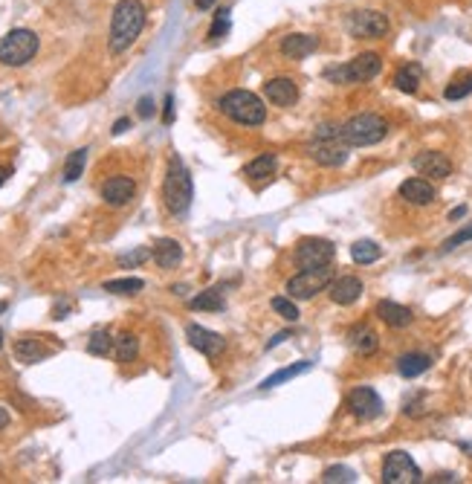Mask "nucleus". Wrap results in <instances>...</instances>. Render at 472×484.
Here are the masks:
<instances>
[{
    "instance_id": "nucleus-50",
    "label": "nucleus",
    "mask_w": 472,
    "mask_h": 484,
    "mask_svg": "<svg viewBox=\"0 0 472 484\" xmlns=\"http://www.w3.org/2000/svg\"><path fill=\"white\" fill-rule=\"evenodd\" d=\"M6 311V302H0V314H4Z\"/></svg>"
},
{
    "instance_id": "nucleus-42",
    "label": "nucleus",
    "mask_w": 472,
    "mask_h": 484,
    "mask_svg": "<svg viewBox=\"0 0 472 484\" xmlns=\"http://www.w3.org/2000/svg\"><path fill=\"white\" fill-rule=\"evenodd\" d=\"M127 128H131V119H116V122H113V134L119 137V134H125Z\"/></svg>"
},
{
    "instance_id": "nucleus-8",
    "label": "nucleus",
    "mask_w": 472,
    "mask_h": 484,
    "mask_svg": "<svg viewBox=\"0 0 472 484\" xmlns=\"http://www.w3.org/2000/svg\"><path fill=\"white\" fill-rule=\"evenodd\" d=\"M382 481L385 484H417V481H423V473L409 453L394 450L382 461Z\"/></svg>"
},
{
    "instance_id": "nucleus-43",
    "label": "nucleus",
    "mask_w": 472,
    "mask_h": 484,
    "mask_svg": "<svg viewBox=\"0 0 472 484\" xmlns=\"http://www.w3.org/2000/svg\"><path fill=\"white\" fill-rule=\"evenodd\" d=\"M53 314H56V319H67V314H70V302H61Z\"/></svg>"
},
{
    "instance_id": "nucleus-10",
    "label": "nucleus",
    "mask_w": 472,
    "mask_h": 484,
    "mask_svg": "<svg viewBox=\"0 0 472 484\" xmlns=\"http://www.w3.org/2000/svg\"><path fill=\"white\" fill-rule=\"evenodd\" d=\"M389 29H392L389 18L377 9H360L348 18V32L354 38H385Z\"/></svg>"
},
{
    "instance_id": "nucleus-33",
    "label": "nucleus",
    "mask_w": 472,
    "mask_h": 484,
    "mask_svg": "<svg viewBox=\"0 0 472 484\" xmlns=\"http://www.w3.org/2000/svg\"><path fill=\"white\" fill-rule=\"evenodd\" d=\"M469 93H472V73L452 78V81L446 84V91H444V96H446L449 102H458V99H463V96H469Z\"/></svg>"
},
{
    "instance_id": "nucleus-12",
    "label": "nucleus",
    "mask_w": 472,
    "mask_h": 484,
    "mask_svg": "<svg viewBox=\"0 0 472 484\" xmlns=\"http://www.w3.org/2000/svg\"><path fill=\"white\" fill-rule=\"evenodd\" d=\"M134 195H137V183H134V177H127V174H113L102 186V200L113 209L125 206Z\"/></svg>"
},
{
    "instance_id": "nucleus-47",
    "label": "nucleus",
    "mask_w": 472,
    "mask_h": 484,
    "mask_svg": "<svg viewBox=\"0 0 472 484\" xmlns=\"http://www.w3.org/2000/svg\"><path fill=\"white\" fill-rule=\"evenodd\" d=\"M6 426H9V412L0 406V429H6Z\"/></svg>"
},
{
    "instance_id": "nucleus-40",
    "label": "nucleus",
    "mask_w": 472,
    "mask_h": 484,
    "mask_svg": "<svg viewBox=\"0 0 472 484\" xmlns=\"http://www.w3.org/2000/svg\"><path fill=\"white\" fill-rule=\"evenodd\" d=\"M137 116H140V119H151V116H154V99H151V96H142V99L137 102Z\"/></svg>"
},
{
    "instance_id": "nucleus-51",
    "label": "nucleus",
    "mask_w": 472,
    "mask_h": 484,
    "mask_svg": "<svg viewBox=\"0 0 472 484\" xmlns=\"http://www.w3.org/2000/svg\"><path fill=\"white\" fill-rule=\"evenodd\" d=\"M0 348H4V331H0Z\"/></svg>"
},
{
    "instance_id": "nucleus-38",
    "label": "nucleus",
    "mask_w": 472,
    "mask_h": 484,
    "mask_svg": "<svg viewBox=\"0 0 472 484\" xmlns=\"http://www.w3.org/2000/svg\"><path fill=\"white\" fill-rule=\"evenodd\" d=\"M148 258H151V249L148 247H137L134 252L119 255V267H140V264L148 261Z\"/></svg>"
},
{
    "instance_id": "nucleus-7",
    "label": "nucleus",
    "mask_w": 472,
    "mask_h": 484,
    "mask_svg": "<svg viewBox=\"0 0 472 484\" xmlns=\"http://www.w3.org/2000/svg\"><path fill=\"white\" fill-rule=\"evenodd\" d=\"M333 282V270L327 267H313V270H302L298 276H293L287 282V293L290 299H313L316 293H322L325 287H330Z\"/></svg>"
},
{
    "instance_id": "nucleus-3",
    "label": "nucleus",
    "mask_w": 472,
    "mask_h": 484,
    "mask_svg": "<svg viewBox=\"0 0 472 484\" xmlns=\"http://www.w3.org/2000/svg\"><path fill=\"white\" fill-rule=\"evenodd\" d=\"M389 137V122L377 113H360L354 119H348L345 125H339V140L342 145H354V148H365V145H377Z\"/></svg>"
},
{
    "instance_id": "nucleus-41",
    "label": "nucleus",
    "mask_w": 472,
    "mask_h": 484,
    "mask_svg": "<svg viewBox=\"0 0 472 484\" xmlns=\"http://www.w3.org/2000/svg\"><path fill=\"white\" fill-rule=\"evenodd\" d=\"M162 122L165 125H171V122H174V96H165V110H162Z\"/></svg>"
},
{
    "instance_id": "nucleus-17",
    "label": "nucleus",
    "mask_w": 472,
    "mask_h": 484,
    "mask_svg": "<svg viewBox=\"0 0 472 484\" xmlns=\"http://www.w3.org/2000/svg\"><path fill=\"white\" fill-rule=\"evenodd\" d=\"M319 50V38L316 35H305V32H295L281 38V53L287 58H308L310 53Z\"/></svg>"
},
{
    "instance_id": "nucleus-34",
    "label": "nucleus",
    "mask_w": 472,
    "mask_h": 484,
    "mask_svg": "<svg viewBox=\"0 0 472 484\" xmlns=\"http://www.w3.org/2000/svg\"><path fill=\"white\" fill-rule=\"evenodd\" d=\"M113 348H116V339H113L107 331H96V334L90 336V342H88V351H90L93 357H107Z\"/></svg>"
},
{
    "instance_id": "nucleus-23",
    "label": "nucleus",
    "mask_w": 472,
    "mask_h": 484,
    "mask_svg": "<svg viewBox=\"0 0 472 484\" xmlns=\"http://www.w3.org/2000/svg\"><path fill=\"white\" fill-rule=\"evenodd\" d=\"M429 369H432V357L420 354V351H411V354H403V357L397 360V371H400L406 380H414V377H420V374L429 371Z\"/></svg>"
},
{
    "instance_id": "nucleus-18",
    "label": "nucleus",
    "mask_w": 472,
    "mask_h": 484,
    "mask_svg": "<svg viewBox=\"0 0 472 484\" xmlns=\"http://www.w3.org/2000/svg\"><path fill=\"white\" fill-rule=\"evenodd\" d=\"M400 197L414 203V206H429L435 200V186L429 180H423V177H411V180L400 183Z\"/></svg>"
},
{
    "instance_id": "nucleus-15",
    "label": "nucleus",
    "mask_w": 472,
    "mask_h": 484,
    "mask_svg": "<svg viewBox=\"0 0 472 484\" xmlns=\"http://www.w3.org/2000/svg\"><path fill=\"white\" fill-rule=\"evenodd\" d=\"M310 160H316L319 165H327V168H336L348 160V148L339 145V140H316L310 148H308Z\"/></svg>"
},
{
    "instance_id": "nucleus-25",
    "label": "nucleus",
    "mask_w": 472,
    "mask_h": 484,
    "mask_svg": "<svg viewBox=\"0 0 472 484\" xmlns=\"http://www.w3.org/2000/svg\"><path fill=\"white\" fill-rule=\"evenodd\" d=\"M351 345H354V351H360V354L362 357H371L374 354V351L379 348V336L368 328V325H357L354 331H351Z\"/></svg>"
},
{
    "instance_id": "nucleus-35",
    "label": "nucleus",
    "mask_w": 472,
    "mask_h": 484,
    "mask_svg": "<svg viewBox=\"0 0 472 484\" xmlns=\"http://www.w3.org/2000/svg\"><path fill=\"white\" fill-rule=\"evenodd\" d=\"M322 481H325V484H354V481H357V473H354L351 467H345V464H333V467H327V470L322 473Z\"/></svg>"
},
{
    "instance_id": "nucleus-27",
    "label": "nucleus",
    "mask_w": 472,
    "mask_h": 484,
    "mask_svg": "<svg viewBox=\"0 0 472 484\" xmlns=\"http://www.w3.org/2000/svg\"><path fill=\"white\" fill-rule=\"evenodd\" d=\"M310 369H313V363H310V360L293 363V366H287V369H281V371L270 374V377L261 383V388H276V386H281V383H287V380H293V377H298V374H308Z\"/></svg>"
},
{
    "instance_id": "nucleus-46",
    "label": "nucleus",
    "mask_w": 472,
    "mask_h": 484,
    "mask_svg": "<svg viewBox=\"0 0 472 484\" xmlns=\"http://www.w3.org/2000/svg\"><path fill=\"white\" fill-rule=\"evenodd\" d=\"M194 6H197L200 12H206V9H211V6H214V0H194Z\"/></svg>"
},
{
    "instance_id": "nucleus-20",
    "label": "nucleus",
    "mask_w": 472,
    "mask_h": 484,
    "mask_svg": "<svg viewBox=\"0 0 472 484\" xmlns=\"http://www.w3.org/2000/svg\"><path fill=\"white\" fill-rule=\"evenodd\" d=\"M362 296V282L357 276H342L330 282V299L336 304H354Z\"/></svg>"
},
{
    "instance_id": "nucleus-39",
    "label": "nucleus",
    "mask_w": 472,
    "mask_h": 484,
    "mask_svg": "<svg viewBox=\"0 0 472 484\" xmlns=\"http://www.w3.org/2000/svg\"><path fill=\"white\" fill-rule=\"evenodd\" d=\"M466 241H472V224H469V227H463V230H458L455 235H449V238L444 241V247H441V249H444V252H452L455 247H461V244H466Z\"/></svg>"
},
{
    "instance_id": "nucleus-4",
    "label": "nucleus",
    "mask_w": 472,
    "mask_h": 484,
    "mask_svg": "<svg viewBox=\"0 0 472 484\" xmlns=\"http://www.w3.org/2000/svg\"><path fill=\"white\" fill-rule=\"evenodd\" d=\"M218 108H221L232 122L246 125V128L264 125V119H267L264 102L255 96V93H249V91H229V93L218 102Z\"/></svg>"
},
{
    "instance_id": "nucleus-31",
    "label": "nucleus",
    "mask_w": 472,
    "mask_h": 484,
    "mask_svg": "<svg viewBox=\"0 0 472 484\" xmlns=\"http://www.w3.org/2000/svg\"><path fill=\"white\" fill-rule=\"evenodd\" d=\"M102 287H105V293H113V296H134L145 287V282L142 279H110Z\"/></svg>"
},
{
    "instance_id": "nucleus-36",
    "label": "nucleus",
    "mask_w": 472,
    "mask_h": 484,
    "mask_svg": "<svg viewBox=\"0 0 472 484\" xmlns=\"http://www.w3.org/2000/svg\"><path fill=\"white\" fill-rule=\"evenodd\" d=\"M229 15H232V12H229L226 6L214 12L211 29H209V38H211V41H221V38H226V35H229V26H232V18H229Z\"/></svg>"
},
{
    "instance_id": "nucleus-9",
    "label": "nucleus",
    "mask_w": 472,
    "mask_h": 484,
    "mask_svg": "<svg viewBox=\"0 0 472 484\" xmlns=\"http://www.w3.org/2000/svg\"><path fill=\"white\" fill-rule=\"evenodd\" d=\"M336 255V247L325 238H302L295 247V264L302 270H313V267H327Z\"/></svg>"
},
{
    "instance_id": "nucleus-28",
    "label": "nucleus",
    "mask_w": 472,
    "mask_h": 484,
    "mask_svg": "<svg viewBox=\"0 0 472 484\" xmlns=\"http://www.w3.org/2000/svg\"><path fill=\"white\" fill-rule=\"evenodd\" d=\"M84 163H88V148L73 151V154L67 157V163H64L61 180H64V183H75V180L81 177V171H84Z\"/></svg>"
},
{
    "instance_id": "nucleus-45",
    "label": "nucleus",
    "mask_w": 472,
    "mask_h": 484,
    "mask_svg": "<svg viewBox=\"0 0 472 484\" xmlns=\"http://www.w3.org/2000/svg\"><path fill=\"white\" fill-rule=\"evenodd\" d=\"M463 215H466V206H458V209L449 212V221H458V217H463Z\"/></svg>"
},
{
    "instance_id": "nucleus-22",
    "label": "nucleus",
    "mask_w": 472,
    "mask_h": 484,
    "mask_svg": "<svg viewBox=\"0 0 472 484\" xmlns=\"http://www.w3.org/2000/svg\"><path fill=\"white\" fill-rule=\"evenodd\" d=\"M15 357L23 366H35V363L50 357V348H44V345H41V339H35V336H21L15 342Z\"/></svg>"
},
{
    "instance_id": "nucleus-1",
    "label": "nucleus",
    "mask_w": 472,
    "mask_h": 484,
    "mask_svg": "<svg viewBox=\"0 0 472 484\" xmlns=\"http://www.w3.org/2000/svg\"><path fill=\"white\" fill-rule=\"evenodd\" d=\"M142 29H145L142 0H119L110 18V53L122 56L125 50H131Z\"/></svg>"
},
{
    "instance_id": "nucleus-13",
    "label": "nucleus",
    "mask_w": 472,
    "mask_h": 484,
    "mask_svg": "<svg viewBox=\"0 0 472 484\" xmlns=\"http://www.w3.org/2000/svg\"><path fill=\"white\" fill-rule=\"evenodd\" d=\"M411 165H414L417 174H423V177H432V180H444V177H449V174H452V163L441 151H423V154H417L411 160Z\"/></svg>"
},
{
    "instance_id": "nucleus-11",
    "label": "nucleus",
    "mask_w": 472,
    "mask_h": 484,
    "mask_svg": "<svg viewBox=\"0 0 472 484\" xmlns=\"http://www.w3.org/2000/svg\"><path fill=\"white\" fill-rule=\"evenodd\" d=\"M348 409L360 421H374V418L382 415V401H379V394L371 386H360V388H354L348 394Z\"/></svg>"
},
{
    "instance_id": "nucleus-19",
    "label": "nucleus",
    "mask_w": 472,
    "mask_h": 484,
    "mask_svg": "<svg viewBox=\"0 0 472 484\" xmlns=\"http://www.w3.org/2000/svg\"><path fill=\"white\" fill-rule=\"evenodd\" d=\"M151 258L157 261V267L171 270V267H177V264L183 261V247L174 238H159L154 244V249H151Z\"/></svg>"
},
{
    "instance_id": "nucleus-2",
    "label": "nucleus",
    "mask_w": 472,
    "mask_h": 484,
    "mask_svg": "<svg viewBox=\"0 0 472 484\" xmlns=\"http://www.w3.org/2000/svg\"><path fill=\"white\" fill-rule=\"evenodd\" d=\"M162 200L165 209L171 215H186L192 200H194V183H192V174L183 165L180 157H171L168 171H165V183H162Z\"/></svg>"
},
{
    "instance_id": "nucleus-5",
    "label": "nucleus",
    "mask_w": 472,
    "mask_h": 484,
    "mask_svg": "<svg viewBox=\"0 0 472 484\" xmlns=\"http://www.w3.org/2000/svg\"><path fill=\"white\" fill-rule=\"evenodd\" d=\"M38 53V35L32 29H12L0 38V64L23 67Z\"/></svg>"
},
{
    "instance_id": "nucleus-21",
    "label": "nucleus",
    "mask_w": 472,
    "mask_h": 484,
    "mask_svg": "<svg viewBox=\"0 0 472 484\" xmlns=\"http://www.w3.org/2000/svg\"><path fill=\"white\" fill-rule=\"evenodd\" d=\"M377 316L389 325V328H409L414 314L409 311L406 304H397V302H379L377 304Z\"/></svg>"
},
{
    "instance_id": "nucleus-48",
    "label": "nucleus",
    "mask_w": 472,
    "mask_h": 484,
    "mask_svg": "<svg viewBox=\"0 0 472 484\" xmlns=\"http://www.w3.org/2000/svg\"><path fill=\"white\" fill-rule=\"evenodd\" d=\"M9 174H12V168H6V165H0V186H4V183L9 180Z\"/></svg>"
},
{
    "instance_id": "nucleus-6",
    "label": "nucleus",
    "mask_w": 472,
    "mask_h": 484,
    "mask_svg": "<svg viewBox=\"0 0 472 484\" xmlns=\"http://www.w3.org/2000/svg\"><path fill=\"white\" fill-rule=\"evenodd\" d=\"M379 70H382V58L377 53H362L348 64L325 70V78L336 84H360V81H371L374 76H379Z\"/></svg>"
},
{
    "instance_id": "nucleus-49",
    "label": "nucleus",
    "mask_w": 472,
    "mask_h": 484,
    "mask_svg": "<svg viewBox=\"0 0 472 484\" xmlns=\"http://www.w3.org/2000/svg\"><path fill=\"white\" fill-rule=\"evenodd\" d=\"M171 290H174L177 296H186V290H189V287H186V284H174V287H171Z\"/></svg>"
},
{
    "instance_id": "nucleus-24",
    "label": "nucleus",
    "mask_w": 472,
    "mask_h": 484,
    "mask_svg": "<svg viewBox=\"0 0 472 484\" xmlns=\"http://www.w3.org/2000/svg\"><path fill=\"white\" fill-rule=\"evenodd\" d=\"M420 78H423L420 64L409 61V64H403V67L394 73V87H397V91H403V93H417Z\"/></svg>"
},
{
    "instance_id": "nucleus-44",
    "label": "nucleus",
    "mask_w": 472,
    "mask_h": 484,
    "mask_svg": "<svg viewBox=\"0 0 472 484\" xmlns=\"http://www.w3.org/2000/svg\"><path fill=\"white\" fill-rule=\"evenodd\" d=\"M287 336H290V334H287V331H281V334H276V336H273V339H270V342H267V351H270V348H276V345H278V342H284V339H287Z\"/></svg>"
},
{
    "instance_id": "nucleus-14",
    "label": "nucleus",
    "mask_w": 472,
    "mask_h": 484,
    "mask_svg": "<svg viewBox=\"0 0 472 484\" xmlns=\"http://www.w3.org/2000/svg\"><path fill=\"white\" fill-rule=\"evenodd\" d=\"M186 336H189L192 348H197L200 354H206V357H218L221 351L226 348V339H224L221 334H214V331H209V328H203V325H189V328H186Z\"/></svg>"
},
{
    "instance_id": "nucleus-29",
    "label": "nucleus",
    "mask_w": 472,
    "mask_h": 484,
    "mask_svg": "<svg viewBox=\"0 0 472 484\" xmlns=\"http://www.w3.org/2000/svg\"><path fill=\"white\" fill-rule=\"evenodd\" d=\"M192 311H224V293L221 290H203L200 296H194L189 302Z\"/></svg>"
},
{
    "instance_id": "nucleus-26",
    "label": "nucleus",
    "mask_w": 472,
    "mask_h": 484,
    "mask_svg": "<svg viewBox=\"0 0 472 484\" xmlns=\"http://www.w3.org/2000/svg\"><path fill=\"white\" fill-rule=\"evenodd\" d=\"M276 165H278L276 154H261V157H255L246 165V177L249 180H267V177H273V174H276Z\"/></svg>"
},
{
    "instance_id": "nucleus-37",
    "label": "nucleus",
    "mask_w": 472,
    "mask_h": 484,
    "mask_svg": "<svg viewBox=\"0 0 472 484\" xmlns=\"http://www.w3.org/2000/svg\"><path fill=\"white\" fill-rule=\"evenodd\" d=\"M273 311H276L278 316H284L287 322H295V319H298V307H295V302L287 299V296H276V299H273Z\"/></svg>"
},
{
    "instance_id": "nucleus-16",
    "label": "nucleus",
    "mask_w": 472,
    "mask_h": 484,
    "mask_svg": "<svg viewBox=\"0 0 472 484\" xmlns=\"http://www.w3.org/2000/svg\"><path fill=\"white\" fill-rule=\"evenodd\" d=\"M264 96H267L273 105H278V108H290V105H295V99H298V84H295L293 78H284V76L270 78V81L264 84Z\"/></svg>"
},
{
    "instance_id": "nucleus-32",
    "label": "nucleus",
    "mask_w": 472,
    "mask_h": 484,
    "mask_svg": "<svg viewBox=\"0 0 472 484\" xmlns=\"http://www.w3.org/2000/svg\"><path fill=\"white\" fill-rule=\"evenodd\" d=\"M379 255H382V249H379V244H374V241H357V244L351 247V258H354L357 264H374V261H379Z\"/></svg>"
},
{
    "instance_id": "nucleus-30",
    "label": "nucleus",
    "mask_w": 472,
    "mask_h": 484,
    "mask_svg": "<svg viewBox=\"0 0 472 484\" xmlns=\"http://www.w3.org/2000/svg\"><path fill=\"white\" fill-rule=\"evenodd\" d=\"M137 354H140V339L134 334H119L116 336V360L131 363V360H137Z\"/></svg>"
}]
</instances>
